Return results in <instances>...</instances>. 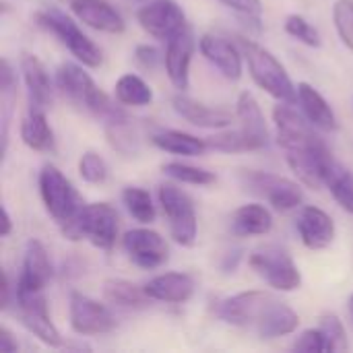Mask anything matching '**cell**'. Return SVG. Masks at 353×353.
Here are the masks:
<instances>
[{"label": "cell", "instance_id": "2e32d148", "mask_svg": "<svg viewBox=\"0 0 353 353\" xmlns=\"http://www.w3.org/2000/svg\"><path fill=\"white\" fill-rule=\"evenodd\" d=\"M194 54V35L190 25L182 29L178 35L168 39L165 48V72L172 81V85L180 91L188 89L190 83V60Z\"/></svg>", "mask_w": 353, "mask_h": 353}, {"label": "cell", "instance_id": "b9f144b4", "mask_svg": "<svg viewBox=\"0 0 353 353\" xmlns=\"http://www.w3.org/2000/svg\"><path fill=\"white\" fill-rule=\"evenodd\" d=\"M19 350L17 341L12 339V333L6 327H0V352L14 353Z\"/></svg>", "mask_w": 353, "mask_h": 353}, {"label": "cell", "instance_id": "ffe728a7", "mask_svg": "<svg viewBox=\"0 0 353 353\" xmlns=\"http://www.w3.org/2000/svg\"><path fill=\"white\" fill-rule=\"evenodd\" d=\"M172 108L174 112L184 118L186 122L194 124V126H201V128H228L232 126L234 122V116L225 110H219V108H209L184 93H178L172 97Z\"/></svg>", "mask_w": 353, "mask_h": 353}, {"label": "cell", "instance_id": "ac0fdd59", "mask_svg": "<svg viewBox=\"0 0 353 353\" xmlns=\"http://www.w3.org/2000/svg\"><path fill=\"white\" fill-rule=\"evenodd\" d=\"M72 14L95 31L118 35L126 29L122 14L108 0H68Z\"/></svg>", "mask_w": 353, "mask_h": 353}, {"label": "cell", "instance_id": "7402d4cb", "mask_svg": "<svg viewBox=\"0 0 353 353\" xmlns=\"http://www.w3.org/2000/svg\"><path fill=\"white\" fill-rule=\"evenodd\" d=\"M145 292L153 302H165V304H184L194 294V279L188 273H161L153 279H149L145 285Z\"/></svg>", "mask_w": 353, "mask_h": 353}, {"label": "cell", "instance_id": "4dcf8cb0", "mask_svg": "<svg viewBox=\"0 0 353 353\" xmlns=\"http://www.w3.org/2000/svg\"><path fill=\"white\" fill-rule=\"evenodd\" d=\"M116 99L122 105H149L153 101V89L139 74H122L116 81Z\"/></svg>", "mask_w": 353, "mask_h": 353}, {"label": "cell", "instance_id": "d6986e66", "mask_svg": "<svg viewBox=\"0 0 353 353\" xmlns=\"http://www.w3.org/2000/svg\"><path fill=\"white\" fill-rule=\"evenodd\" d=\"M203 56L230 81H238L242 77V50L234 46L230 39L205 33L199 41Z\"/></svg>", "mask_w": 353, "mask_h": 353}, {"label": "cell", "instance_id": "603a6c76", "mask_svg": "<svg viewBox=\"0 0 353 353\" xmlns=\"http://www.w3.org/2000/svg\"><path fill=\"white\" fill-rule=\"evenodd\" d=\"M298 101L302 105L304 116L319 130H327V132L337 130L339 124H337V116H335L333 108L323 97V93L316 91L310 83H298Z\"/></svg>", "mask_w": 353, "mask_h": 353}, {"label": "cell", "instance_id": "60d3db41", "mask_svg": "<svg viewBox=\"0 0 353 353\" xmlns=\"http://www.w3.org/2000/svg\"><path fill=\"white\" fill-rule=\"evenodd\" d=\"M14 89H17V74H14L10 62L6 58H2V62H0V93L14 95Z\"/></svg>", "mask_w": 353, "mask_h": 353}, {"label": "cell", "instance_id": "74e56055", "mask_svg": "<svg viewBox=\"0 0 353 353\" xmlns=\"http://www.w3.org/2000/svg\"><path fill=\"white\" fill-rule=\"evenodd\" d=\"M294 350L304 353H331V345H329L327 335H325L323 329L319 327V329H308V331H304V333L296 339Z\"/></svg>", "mask_w": 353, "mask_h": 353}, {"label": "cell", "instance_id": "f1b7e54d", "mask_svg": "<svg viewBox=\"0 0 353 353\" xmlns=\"http://www.w3.org/2000/svg\"><path fill=\"white\" fill-rule=\"evenodd\" d=\"M325 186L333 194V199L353 215V172L343 163L333 159L325 170Z\"/></svg>", "mask_w": 353, "mask_h": 353}, {"label": "cell", "instance_id": "d4e9b609", "mask_svg": "<svg viewBox=\"0 0 353 353\" xmlns=\"http://www.w3.org/2000/svg\"><path fill=\"white\" fill-rule=\"evenodd\" d=\"M230 221L236 236H267L273 230V215L261 203L238 207Z\"/></svg>", "mask_w": 353, "mask_h": 353}, {"label": "cell", "instance_id": "4316f807", "mask_svg": "<svg viewBox=\"0 0 353 353\" xmlns=\"http://www.w3.org/2000/svg\"><path fill=\"white\" fill-rule=\"evenodd\" d=\"M103 296L110 304H116L120 308H132V310H143L153 302L145 292V288H139L124 279H108L103 283Z\"/></svg>", "mask_w": 353, "mask_h": 353}, {"label": "cell", "instance_id": "9a60e30c", "mask_svg": "<svg viewBox=\"0 0 353 353\" xmlns=\"http://www.w3.org/2000/svg\"><path fill=\"white\" fill-rule=\"evenodd\" d=\"M52 279V261L48 248L39 240H29L21 265V275L14 294H41Z\"/></svg>", "mask_w": 353, "mask_h": 353}, {"label": "cell", "instance_id": "f6af8a7d", "mask_svg": "<svg viewBox=\"0 0 353 353\" xmlns=\"http://www.w3.org/2000/svg\"><path fill=\"white\" fill-rule=\"evenodd\" d=\"M350 312H352V316H353V294H352V298H350Z\"/></svg>", "mask_w": 353, "mask_h": 353}, {"label": "cell", "instance_id": "7c38bea8", "mask_svg": "<svg viewBox=\"0 0 353 353\" xmlns=\"http://www.w3.org/2000/svg\"><path fill=\"white\" fill-rule=\"evenodd\" d=\"M70 329L81 337L103 335L116 329V319L108 306L79 292L70 294Z\"/></svg>", "mask_w": 353, "mask_h": 353}, {"label": "cell", "instance_id": "8992f818", "mask_svg": "<svg viewBox=\"0 0 353 353\" xmlns=\"http://www.w3.org/2000/svg\"><path fill=\"white\" fill-rule=\"evenodd\" d=\"M157 199L170 225L172 238L180 246H194L199 236V219L190 196L172 182H163L157 188Z\"/></svg>", "mask_w": 353, "mask_h": 353}, {"label": "cell", "instance_id": "277c9868", "mask_svg": "<svg viewBox=\"0 0 353 353\" xmlns=\"http://www.w3.org/2000/svg\"><path fill=\"white\" fill-rule=\"evenodd\" d=\"M118 211L110 203L83 205L79 213L62 225V234L70 242L87 240L99 250H112L118 238Z\"/></svg>", "mask_w": 353, "mask_h": 353}, {"label": "cell", "instance_id": "6da1fadb", "mask_svg": "<svg viewBox=\"0 0 353 353\" xmlns=\"http://www.w3.org/2000/svg\"><path fill=\"white\" fill-rule=\"evenodd\" d=\"M215 314L219 321L248 329L256 333L261 339H277L292 335L298 325L300 316L273 294L267 292H242L232 298L221 300L215 306Z\"/></svg>", "mask_w": 353, "mask_h": 353}, {"label": "cell", "instance_id": "836d02e7", "mask_svg": "<svg viewBox=\"0 0 353 353\" xmlns=\"http://www.w3.org/2000/svg\"><path fill=\"white\" fill-rule=\"evenodd\" d=\"M285 31L292 37H296L298 41L306 43L310 48H321V43H323L319 29L308 19H304L302 14H290L285 19Z\"/></svg>", "mask_w": 353, "mask_h": 353}, {"label": "cell", "instance_id": "ba28073f", "mask_svg": "<svg viewBox=\"0 0 353 353\" xmlns=\"http://www.w3.org/2000/svg\"><path fill=\"white\" fill-rule=\"evenodd\" d=\"M39 194L46 211L62 225L70 221L83 207V199L72 182L52 163L43 165L39 172Z\"/></svg>", "mask_w": 353, "mask_h": 353}, {"label": "cell", "instance_id": "7a4b0ae2", "mask_svg": "<svg viewBox=\"0 0 353 353\" xmlns=\"http://www.w3.org/2000/svg\"><path fill=\"white\" fill-rule=\"evenodd\" d=\"M56 85L64 93V97H68L74 105L87 110L91 116L101 120L105 126L128 122V116L124 114V110L118 108L95 85V81L89 77V72H85L83 66H79L74 62L60 64L58 72H56Z\"/></svg>", "mask_w": 353, "mask_h": 353}, {"label": "cell", "instance_id": "44dd1931", "mask_svg": "<svg viewBox=\"0 0 353 353\" xmlns=\"http://www.w3.org/2000/svg\"><path fill=\"white\" fill-rule=\"evenodd\" d=\"M21 72H23L27 93H29V105L48 110L54 99V87H52V79H50L43 62L33 54H23Z\"/></svg>", "mask_w": 353, "mask_h": 353}, {"label": "cell", "instance_id": "5b68a950", "mask_svg": "<svg viewBox=\"0 0 353 353\" xmlns=\"http://www.w3.org/2000/svg\"><path fill=\"white\" fill-rule=\"evenodd\" d=\"M35 23L37 27L46 29L48 33H52L54 37L60 39V43L85 66L89 68H97L103 60L101 56V50L95 46V41L91 37H87L79 25L66 17L64 12L56 10V8H50V10H39L35 12Z\"/></svg>", "mask_w": 353, "mask_h": 353}, {"label": "cell", "instance_id": "4fadbf2b", "mask_svg": "<svg viewBox=\"0 0 353 353\" xmlns=\"http://www.w3.org/2000/svg\"><path fill=\"white\" fill-rule=\"evenodd\" d=\"M139 25L155 39H172L188 27L184 10L174 0H149L137 12Z\"/></svg>", "mask_w": 353, "mask_h": 353}, {"label": "cell", "instance_id": "484cf974", "mask_svg": "<svg viewBox=\"0 0 353 353\" xmlns=\"http://www.w3.org/2000/svg\"><path fill=\"white\" fill-rule=\"evenodd\" d=\"M151 143L165 153L182 155V157H199L209 149L207 139H199L182 130H161L151 137Z\"/></svg>", "mask_w": 353, "mask_h": 353}, {"label": "cell", "instance_id": "f546056e", "mask_svg": "<svg viewBox=\"0 0 353 353\" xmlns=\"http://www.w3.org/2000/svg\"><path fill=\"white\" fill-rule=\"evenodd\" d=\"M207 145H209V149H215L221 153H244V151H256V149L267 147V143L248 134L242 128L225 130V132L207 137Z\"/></svg>", "mask_w": 353, "mask_h": 353}, {"label": "cell", "instance_id": "e0dca14e", "mask_svg": "<svg viewBox=\"0 0 353 353\" xmlns=\"http://www.w3.org/2000/svg\"><path fill=\"white\" fill-rule=\"evenodd\" d=\"M296 230L300 240L310 250H325L335 240V221L319 207H304L298 215Z\"/></svg>", "mask_w": 353, "mask_h": 353}, {"label": "cell", "instance_id": "7bdbcfd3", "mask_svg": "<svg viewBox=\"0 0 353 353\" xmlns=\"http://www.w3.org/2000/svg\"><path fill=\"white\" fill-rule=\"evenodd\" d=\"M0 292H2V300H0V308L2 310H6L8 308V304H10V281H8V273L6 271H2V288H0Z\"/></svg>", "mask_w": 353, "mask_h": 353}, {"label": "cell", "instance_id": "52a82bcc", "mask_svg": "<svg viewBox=\"0 0 353 353\" xmlns=\"http://www.w3.org/2000/svg\"><path fill=\"white\" fill-rule=\"evenodd\" d=\"M250 269L277 292H296L302 285V275L292 254L279 246H265L250 254Z\"/></svg>", "mask_w": 353, "mask_h": 353}, {"label": "cell", "instance_id": "ab89813d", "mask_svg": "<svg viewBox=\"0 0 353 353\" xmlns=\"http://www.w3.org/2000/svg\"><path fill=\"white\" fill-rule=\"evenodd\" d=\"M134 58H137V62H139L143 68H155V66L159 64V60H161L159 50H157L155 46H149V43H141V46H137V50H134Z\"/></svg>", "mask_w": 353, "mask_h": 353}, {"label": "cell", "instance_id": "ee69618b", "mask_svg": "<svg viewBox=\"0 0 353 353\" xmlns=\"http://www.w3.org/2000/svg\"><path fill=\"white\" fill-rule=\"evenodd\" d=\"M12 232V219H10V213L6 207H2V230H0V236L6 238L8 234Z\"/></svg>", "mask_w": 353, "mask_h": 353}, {"label": "cell", "instance_id": "e575fe53", "mask_svg": "<svg viewBox=\"0 0 353 353\" xmlns=\"http://www.w3.org/2000/svg\"><path fill=\"white\" fill-rule=\"evenodd\" d=\"M79 174L89 184H103L108 180V163L95 151H85L79 159Z\"/></svg>", "mask_w": 353, "mask_h": 353}, {"label": "cell", "instance_id": "3957f363", "mask_svg": "<svg viewBox=\"0 0 353 353\" xmlns=\"http://www.w3.org/2000/svg\"><path fill=\"white\" fill-rule=\"evenodd\" d=\"M240 50L248 62L250 68V77L252 81L267 91L271 97H275L281 103H296L298 101V87L292 83L285 66L263 46H259L256 41L248 39V37H240L238 39Z\"/></svg>", "mask_w": 353, "mask_h": 353}, {"label": "cell", "instance_id": "5bb4252c", "mask_svg": "<svg viewBox=\"0 0 353 353\" xmlns=\"http://www.w3.org/2000/svg\"><path fill=\"white\" fill-rule=\"evenodd\" d=\"M122 246L128 259L137 267L147 269V271L161 267L170 256L165 240L149 228H137V230L126 232L122 238Z\"/></svg>", "mask_w": 353, "mask_h": 353}, {"label": "cell", "instance_id": "1f68e13d", "mask_svg": "<svg viewBox=\"0 0 353 353\" xmlns=\"http://www.w3.org/2000/svg\"><path fill=\"white\" fill-rule=\"evenodd\" d=\"M122 201L128 209V213L139 223H153L155 221V205L149 194V190L139 186H126L122 190Z\"/></svg>", "mask_w": 353, "mask_h": 353}, {"label": "cell", "instance_id": "8d00e7d4", "mask_svg": "<svg viewBox=\"0 0 353 353\" xmlns=\"http://www.w3.org/2000/svg\"><path fill=\"white\" fill-rule=\"evenodd\" d=\"M323 333L327 335L329 339V345H331V352H347L350 343H347V333H345V327L343 323L335 316V314H325L321 316V325Z\"/></svg>", "mask_w": 353, "mask_h": 353}, {"label": "cell", "instance_id": "8fae6325", "mask_svg": "<svg viewBox=\"0 0 353 353\" xmlns=\"http://www.w3.org/2000/svg\"><path fill=\"white\" fill-rule=\"evenodd\" d=\"M17 314H19V323L31 333L35 335L41 343L50 345V347H62V337L60 331L56 329V325L50 319V310H48V300L41 294H21L17 296Z\"/></svg>", "mask_w": 353, "mask_h": 353}, {"label": "cell", "instance_id": "30bf717a", "mask_svg": "<svg viewBox=\"0 0 353 353\" xmlns=\"http://www.w3.org/2000/svg\"><path fill=\"white\" fill-rule=\"evenodd\" d=\"M285 159L288 165L292 168V172L310 188L319 190L321 186H325V170L327 165L335 159L331 149L327 147V143L314 134L298 145L285 147Z\"/></svg>", "mask_w": 353, "mask_h": 353}, {"label": "cell", "instance_id": "d590c367", "mask_svg": "<svg viewBox=\"0 0 353 353\" xmlns=\"http://www.w3.org/2000/svg\"><path fill=\"white\" fill-rule=\"evenodd\" d=\"M333 21L341 41L353 52V0H337L333 6Z\"/></svg>", "mask_w": 353, "mask_h": 353}, {"label": "cell", "instance_id": "d6a6232c", "mask_svg": "<svg viewBox=\"0 0 353 353\" xmlns=\"http://www.w3.org/2000/svg\"><path fill=\"white\" fill-rule=\"evenodd\" d=\"M163 174L176 182H182V184H192V186H209L213 184L217 178L213 172L209 170H203V168H194V165H188V163H182V161H172V163H165L163 168Z\"/></svg>", "mask_w": 353, "mask_h": 353}, {"label": "cell", "instance_id": "83f0119b", "mask_svg": "<svg viewBox=\"0 0 353 353\" xmlns=\"http://www.w3.org/2000/svg\"><path fill=\"white\" fill-rule=\"evenodd\" d=\"M236 118L240 120L242 130H246L248 134L261 139L263 143H269V128L265 124L263 110H261L256 97L250 91L240 93L238 103H236Z\"/></svg>", "mask_w": 353, "mask_h": 353}, {"label": "cell", "instance_id": "cb8c5ba5", "mask_svg": "<svg viewBox=\"0 0 353 353\" xmlns=\"http://www.w3.org/2000/svg\"><path fill=\"white\" fill-rule=\"evenodd\" d=\"M21 139L33 151H54L56 149L54 130L48 122L46 110L29 105V110L21 122Z\"/></svg>", "mask_w": 353, "mask_h": 353}, {"label": "cell", "instance_id": "9c48e42d", "mask_svg": "<svg viewBox=\"0 0 353 353\" xmlns=\"http://www.w3.org/2000/svg\"><path fill=\"white\" fill-rule=\"evenodd\" d=\"M240 182L246 190L263 196L279 213L298 209L304 201V192L294 180L271 174V172L244 170L240 172Z\"/></svg>", "mask_w": 353, "mask_h": 353}, {"label": "cell", "instance_id": "f35d334b", "mask_svg": "<svg viewBox=\"0 0 353 353\" xmlns=\"http://www.w3.org/2000/svg\"><path fill=\"white\" fill-rule=\"evenodd\" d=\"M221 4H225L228 8L236 10L238 14L242 17H248V19H261L263 14V4L261 0H217Z\"/></svg>", "mask_w": 353, "mask_h": 353}]
</instances>
